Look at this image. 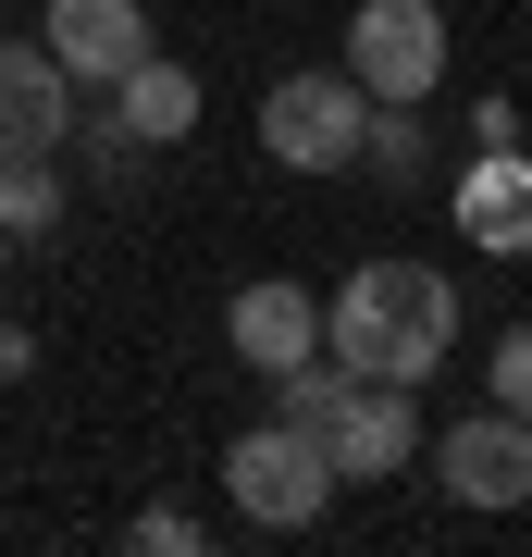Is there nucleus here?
Listing matches in <instances>:
<instances>
[{"mask_svg":"<svg viewBox=\"0 0 532 557\" xmlns=\"http://www.w3.org/2000/svg\"><path fill=\"white\" fill-rule=\"evenodd\" d=\"M62 124H75V75H62L38 38H0V161L62 149Z\"/></svg>","mask_w":532,"mask_h":557,"instance_id":"nucleus-9","label":"nucleus"},{"mask_svg":"<svg viewBox=\"0 0 532 557\" xmlns=\"http://www.w3.org/2000/svg\"><path fill=\"white\" fill-rule=\"evenodd\" d=\"M99 112H112L137 149H174V137H198V62H161V50H149L137 75H112V87H99Z\"/></svg>","mask_w":532,"mask_h":557,"instance_id":"nucleus-10","label":"nucleus"},{"mask_svg":"<svg viewBox=\"0 0 532 557\" xmlns=\"http://www.w3.org/2000/svg\"><path fill=\"white\" fill-rule=\"evenodd\" d=\"M434 471H446L458 508H532V421L483 397L471 421H446V434H434Z\"/></svg>","mask_w":532,"mask_h":557,"instance_id":"nucleus-6","label":"nucleus"},{"mask_svg":"<svg viewBox=\"0 0 532 557\" xmlns=\"http://www.w3.org/2000/svg\"><path fill=\"white\" fill-rule=\"evenodd\" d=\"M347 75H359V100H434L446 87V0H359Z\"/></svg>","mask_w":532,"mask_h":557,"instance_id":"nucleus-4","label":"nucleus"},{"mask_svg":"<svg viewBox=\"0 0 532 557\" xmlns=\"http://www.w3.org/2000/svg\"><path fill=\"white\" fill-rule=\"evenodd\" d=\"M359 161H372L384 186H421V174H434V137H421V100H372V124H359Z\"/></svg>","mask_w":532,"mask_h":557,"instance_id":"nucleus-12","label":"nucleus"},{"mask_svg":"<svg viewBox=\"0 0 532 557\" xmlns=\"http://www.w3.org/2000/svg\"><path fill=\"white\" fill-rule=\"evenodd\" d=\"M124 545H137V557H198V520H186V508H137Z\"/></svg>","mask_w":532,"mask_h":557,"instance_id":"nucleus-15","label":"nucleus"},{"mask_svg":"<svg viewBox=\"0 0 532 557\" xmlns=\"http://www.w3.org/2000/svg\"><path fill=\"white\" fill-rule=\"evenodd\" d=\"M359 124H372V100H359L347 62L335 75H273L260 87V149H273L285 174H359Z\"/></svg>","mask_w":532,"mask_h":557,"instance_id":"nucleus-3","label":"nucleus"},{"mask_svg":"<svg viewBox=\"0 0 532 557\" xmlns=\"http://www.w3.org/2000/svg\"><path fill=\"white\" fill-rule=\"evenodd\" d=\"M458 236L495 248V260L532 248V161H520V149H483L471 174H458Z\"/></svg>","mask_w":532,"mask_h":557,"instance_id":"nucleus-11","label":"nucleus"},{"mask_svg":"<svg viewBox=\"0 0 532 557\" xmlns=\"http://www.w3.org/2000/svg\"><path fill=\"white\" fill-rule=\"evenodd\" d=\"M50 223H62V174H50V149L0 161V236H50Z\"/></svg>","mask_w":532,"mask_h":557,"instance_id":"nucleus-13","label":"nucleus"},{"mask_svg":"<svg viewBox=\"0 0 532 557\" xmlns=\"http://www.w3.org/2000/svg\"><path fill=\"white\" fill-rule=\"evenodd\" d=\"M310 446L335 458V483H396L421 458V384H335V409L310 421Z\"/></svg>","mask_w":532,"mask_h":557,"instance_id":"nucleus-5","label":"nucleus"},{"mask_svg":"<svg viewBox=\"0 0 532 557\" xmlns=\"http://www.w3.org/2000/svg\"><path fill=\"white\" fill-rule=\"evenodd\" d=\"M223 496H236V520H260V533H310L347 483H335V458L297 434V421H248V434L223 446Z\"/></svg>","mask_w":532,"mask_h":557,"instance_id":"nucleus-2","label":"nucleus"},{"mask_svg":"<svg viewBox=\"0 0 532 557\" xmlns=\"http://www.w3.org/2000/svg\"><path fill=\"white\" fill-rule=\"evenodd\" d=\"M223 347H236L248 372H285V359L322 347V298L297 273H260V285H236V310H223Z\"/></svg>","mask_w":532,"mask_h":557,"instance_id":"nucleus-8","label":"nucleus"},{"mask_svg":"<svg viewBox=\"0 0 532 557\" xmlns=\"http://www.w3.org/2000/svg\"><path fill=\"white\" fill-rule=\"evenodd\" d=\"M38 50H50L62 75H75L87 100H99V87H112V75H137V62H149L161 38H149V0H50Z\"/></svg>","mask_w":532,"mask_h":557,"instance_id":"nucleus-7","label":"nucleus"},{"mask_svg":"<svg viewBox=\"0 0 532 557\" xmlns=\"http://www.w3.org/2000/svg\"><path fill=\"white\" fill-rule=\"evenodd\" d=\"M322 347L359 384H434L458 347V285L434 260H359V273L322 298Z\"/></svg>","mask_w":532,"mask_h":557,"instance_id":"nucleus-1","label":"nucleus"},{"mask_svg":"<svg viewBox=\"0 0 532 557\" xmlns=\"http://www.w3.org/2000/svg\"><path fill=\"white\" fill-rule=\"evenodd\" d=\"M495 409L532 421V322H508V335H495Z\"/></svg>","mask_w":532,"mask_h":557,"instance_id":"nucleus-14","label":"nucleus"}]
</instances>
